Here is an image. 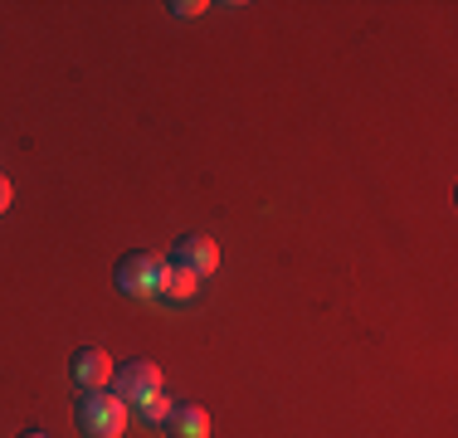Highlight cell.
I'll return each mask as SVG.
<instances>
[{
	"instance_id": "cell-1",
	"label": "cell",
	"mask_w": 458,
	"mask_h": 438,
	"mask_svg": "<svg viewBox=\"0 0 458 438\" xmlns=\"http://www.w3.org/2000/svg\"><path fill=\"white\" fill-rule=\"evenodd\" d=\"M73 419L89 438H123L127 429V404L107 390H83V400H73Z\"/></svg>"
},
{
	"instance_id": "cell-2",
	"label": "cell",
	"mask_w": 458,
	"mask_h": 438,
	"mask_svg": "<svg viewBox=\"0 0 458 438\" xmlns=\"http://www.w3.org/2000/svg\"><path fill=\"white\" fill-rule=\"evenodd\" d=\"M161 278H166V258H157V254H123L113 268L117 292H127V298H151V292H161Z\"/></svg>"
},
{
	"instance_id": "cell-3",
	"label": "cell",
	"mask_w": 458,
	"mask_h": 438,
	"mask_svg": "<svg viewBox=\"0 0 458 438\" xmlns=\"http://www.w3.org/2000/svg\"><path fill=\"white\" fill-rule=\"evenodd\" d=\"M166 268H185V273H195V278H210V273L220 268V248H215V239H205V234H185V239L171 244Z\"/></svg>"
},
{
	"instance_id": "cell-4",
	"label": "cell",
	"mask_w": 458,
	"mask_h": 438,
	"mask_svg": "<svg viewBox=\"0 0 458 438\" xmlns=\"http://www.w3.org/2000/svg\"><path fill=\"white\" fill-rule=\"evenodd\" d=\"M161 390V370H157V360H123L117 366V400L123 404H137L141 400H151V394Z\"/></svg>"
},
{
	"instance_id": "cell-5",
	"label": "cell",
	"mask_w": 458,
	"mask_h": 438,
	"mask_svg": "<svg viewBox=\"0 0 458 438\" xmlns=\"http://www.w3.org/2000/svg\"><path fill=\"white\" fill-rule=\"evenodd\" d=\"M69 375H73V385H83V390H103L107 380H113V356H107L103 346H79L69 356Z\"/></svg>"
},
{
	"instance_id": "cell-6",
	"label": "cell",
	"mask_w": 458,
	"mask_h": 438,
	"mask_svg": "<svg viewBox=\"0 0 458 438\" xmlns=\"http://www.w3.org/2000/svg\"><path fill=\"white\" fill-rule=\"evenodd\" d=\"M171 438H210V414L200 409L195 400H171V414L161 424Z\"/></svg>"
},
{
	"instance_id": "cell-7",
	"label": "cell",
	"mask_w": 458,
	"mask_h": 438,
	"mask_svg": "<svg viewBox=\"0 0 458 438\" xmlns=\"http://www.w3.org/2000/svg\"><path fill=\"white\" fill-rule=\"evenodd\" d=\"M195 288H200V278L185 273V268H166V278H161V298L166 302H191Z\"/></svg>"
},
{
	"instance_id": "cell-8",
	"label": "cell",
	"mask_w": 458,
	"mask_h": 438,
	"mask_svg": "<svg viewBox=\"0 0 458 438\" xmlns=\"http://www.w3.org/2000/svg\"><path fill=\"white\" fill-rule=\"evenodd\" d=\"M166 414H171V400H166V394H151V400H141L137 404V419L141 424H151V429H157V424H166Z\"/></svg>"
},
{
	"instance_id": "cell-9",
	"label": "cell",
	"mask_w": 458,
	"mask_h": 438,
	"mask_svg": "<svg viewBox=\"0 0 458 438\" xmlns=\"http://www.w3.org/2000/svg\"><path fill=\"white\" fill-rule=\"evenodd\" d=\"M5 210H10V181L0 175V215H5Z\"/></svg>"
},
{
	"instance_id": "cell-10",
	"label": "cell",
	"mask_w": 458,
	"mask_h": 438,
	"mask_svg": "<svg viewBox=\"0 0 458 438\" xmlns=\"http://www.w3.org/2000/svg\"><path fill=\"white\" fill-rule=\"evenodd\" d=\"M20 438H49L45 429H25V434H20Z\"/></svg>"
}]
</instances>
